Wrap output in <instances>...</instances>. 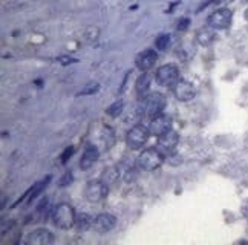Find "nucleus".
Wrapping results in <instances>:
<instances>
[{
	"label": "nucleus",
	"instance_id": "1",
	"mask_svg": "<svg viewBox=\"0 0 248 245\" xmlns=\"http://www.w3.org/2000/svg\"><path fill=\"white\" fill-rule=\"evenodd\" d=\"M164 153L161 152L158 147H150L142 150L140 153L138 159H137V164L141 170L144 172H154L156 168H159L164 163Z\"/></svg>",
	"mask_w": 248,
	"mask_h": 245
},
{
	"label": "nucleus",
	"instance_id": "2",
	"mask_svg": "<svg viewBox=\"0 0 248 245\" xmlns=\"http://www.w3.org/2000/svg\"><path fill=\"white\" fill-rule=\"evenodd\" d=\"M52 221L55 227H59L62 230H69L75 225V221H77V214H75L74 207L66 202L59 204L54 209Z\"/></svg>",
	"mask_w": 248,
	"mask_h": 245
},
{
	"label": "nucleus",
	"instance_id": "3",
	"mask_svg": "<svg viewBox=\"0 0 248 245\" xmlns=\"http://www.w3.org/2000/svg\"><path fill=\"white\" fill-rule=\"evenodd\" d=\"M166 97L159 92H150L149 95H146L141 100V109L142 114L149 117L150 120L155 118L156 115L163 114V110L166 109Z\"/></svg>",
	"mask_w": 248,
	"mask_h": 245
},
{
	"label": "nucleus",
	"instance_id": "4",
	"mask_svg": "<svg viewBox=\"0 0 248 245\" xmlns=\"http://www.w3.org/2000/svg\"><path fill=\"white\" fill-rule=\"evenodd\" d=\"M155 80L159 86H163V88H173L175 84L181 80L178 66L171 64V63L159 66L156 74H155Z\"/></svg>",
	"mask_w": 248,
	"mask_h": 245
},
{
	"label": "nucleus",
	"instance_id": "5",
	"mask_svg": "<svg viewBox=\"0 0 248 245\" xmlns=\"http://www.w3.org/2000/svg\"><path fill=\"white\" fill-rule=\"evenodd\" d=\"M109 193V188L108 184L104 181H89L84 187V198L92 204H97L101 202L103 199H106V196Z\"/></svg>",
	"mask_w": 248,
	"mask_h": 245
},
{
	"label": "nucleus",
	"instance_id": "6",
	"mask_svg": "<svg viewBox=\"0 0 248 245\" xmlns=\"http://www.w3.org/2000/svg\"><path fill=\"white\" fill-rule=\"evenodd\" d=\"M150 130L144 126V124H137L133 126L129 132H127V146L132 150H138L146 146L147 139L150 137Z\"/></svg>",
	"mask_w": 248,
	"mask_h": 245
},
{
	"label": "nucleus",
	"instance_id": "7",
	"mask_svg": "<svg viewBox=\"0 0 248 245\" xmlns=\"http://www.w3.org/2000/svg\"><path fill=\"white\" fill-rule=\"evenodd\" d=\"M232 20H233L232 9L221 8V9H216V11H213L208 15L207 25L216 31H221V30H227V28L232 25Z\"/></svg>",
	"mask_w": 248,
	"mask_h": 245
},
{
	"label": "nucleus",
	"instance_id": "8",
	"mask_svg": "<svg viewBox=\"0 0 248 245\" xmlns=\"http://www.w3.org/2000/svg\"><path fill=\"white\" fill-rule=\"evenodd\" d=\"M115 225H117L115 216L110 213H100L97 218L93 219L92 229L100 234H104V233H109L110 230L115 229Z\"/></svg>",
	"mask_w": 248,
	"mask_h": 245
},
{
	"label": "nucleus",
	"instance_id": "9",
	"mask_svg": "<svg viewBox=\"0 0 248 245\" xmlns=\"http://www.w3.org/2000/svg\"><path fill=\"white\" fill-rule=\"evenodd\" d=\"M173 92H175V97L178 101H192L196 97V89L195 86L190 81L187 80H179L175 86H173Z\"/></svg>",
	"mask_w": 248,
	"mask_h": 245
},
{
	"label": "nucleus",
	"instance_id": "10",
	"mask_svg": "<svg viewBox=\"0 0 248 245\" xmlns=\"http://www.w3.org/2000/svg\"><path fill=\"white\" fill-rule=\"evenodd\" d=\"M178 143H179V137H178V134H176L175 130H169V132H166V134H163V135H159V137H158V144H156V147H158L164 155H169V153L173 152L175 147L178 146Z\"/></svg>",
	"mask_w": 248,
	"mask_h": 245
},
{
	"label": "nucleus",
	"instance_id": "11",
	"mask_svg": "<svg viewBox=\"0 0 248 245\" xmlns=\"http://www.w3.org/2000/svg\"><path fill=\"white\" fill-rule=\"evenodd\" d=\"M149 130L152 135H156V137L166 134V132L171 130V118L166 114L156 115L155 118H152Z\"/></svg>",
	"mask_w": 248,
	"mask_h": 245
},
{
	"label": "nucleus",
	"instance_id": "12",
	"mask_svg": "<svg viewBox=\"0 0 248 245\" xmlns=\"http://www.w3.org/2000/svg\"><path fill=\"white\" fill-rule=\"evenodd\" d=\"M156 60H158V54L154 49H146V51H142L137 55L135 64L141 72H147L154 68Z\"/></svg>",
	"mask_w": 248,
	"mask_h": 245
},
{
	"label": "nucleus",
	"instance_id": "13",
	"mask_svg": "<svg viewBox=\"0 0 248 245\" xmlns=\"http://www.w3.org/2000/svg\"><path fill=\"white\" fill-rule=\"evenodd\" d=\"M26 242L31 245H49L54 242V234L46 229H39L30 234Z\"/></svg>",
	"mask_w": 248,
	"mask_h": 245
},
{
	"label": "nucleus",
	"instance_id": "14",
	"mask_svg": "<svg viewBox=\"0 0 248 245\" xmlns=\"http://www.w3.org/2000/svg\"><path fill=\"white\" fill-rule=\"evenodd\" d=\"M98 158H100L98 149L95 146H88L83 152L81 159H80V168L81 170H89V168L98 161Z\"/></svg>",
	"mask_w": 248,
	"mask_h": 245
},
{
	"label": "nucleus",
	"instance_id": "15",
	"mask_svg": "<svg viewBox=\"0 0 248 245\" xmlns=\"http://www.w3.org/2000/svg\"><path fill=\"white\" fill-rule=\"evenodd\" d=\"M150 75L149 74H142L141 75V77L137 80V95L142 100V98H144L146 95H149V93H150Z\"/></svg>",
	"mask_w": 248,
	"mask_h": 245
},
{
	"label": "nucleus",
	"instance_id": "16",
	"mask_svg": "<svg viewBox=\"0 0 248 245\" xmlns=\"http://www.w3.org/2000/svg\"><path fill=\"white\" fill-rule=\"evenodd\" d=\"M196 40L199 42V45L210 46L215 42V30H213V28H210V26L199 30L198 34H196Z\"/></svg>",
	"mask_w": 248,
	"mask_h": 245
},
{
	"label": "nucleus",
	"instance_id": "17",
	"mask_svg": "<svg viewBox=\"0 0 248 245\" xmlns=\"http://www.w3.org/2000/svg\"><path fill=\"white\" fill-rule=\"evenodd\" d=\"M92 224H93V218H91L89 214L86 213H81L77 216V221H75V225H77L78 230H88V229H92Z\"/></svg>",
	"mask_w": 248,
	"mask_h": 245
},
{
	"label": "nucleus",
	"instance_id": "18",
	"mask_svg": "<svg viewBox=\"0 0 248 245\" xmlns=\"http://www.w3.org/2000/svg\"><path fill=\"white\" fill-rule=\"evenodd\" d=\"M49 181H51V176H46V180H43V181H40V183H37V184L31 188V192L26 195L28 198H30V201L35 199V198L45 190L46 185H47V183H49Z\"/></svg>",
	"mask_w": 248,
	"mask_h": 245
},
{
	"label": "nucleus",
	"instance_id": "19",
	"mask_svg": "<svg viewBox=\"0 0 248 245\" xmlns=\"http://www.w3.org/2000/svg\"><path fill=\"white\" fill-rule=\"evenodd\" d=\"M98 89H100V84L97 81H91V83L86 84L77 95H93L95 92H98Z\"/></svg>",
	"mask_w": 248,
	"mask_h": 245
},
{
	"label": "nucleus",
	"instance_id": "20",
	"mask_svg": "<svg viewBox=\"0 0 248 245\" xmlns=\"http://www.w3.org/2000/svg\"><path fill=\"white\" fill-rule=\"evenodd\" d=\"M123 109H124V103L123 101H115L113 103L112 106H109L108 107V115H110V117H118V115H121V112H123Z\"/></svg>",
	"mask_w": 248,
	"mask_h": 245
},
{
	"label": "nucleus",
	"instance_id": "21",
	"mask_svg": "<svg viewBox=\"0 0 248 245\" xmlns=\"http://www.w3.org/2000/svg\"><path fill=\"white\" fill-rule=\"evenodd\" d=\"M169 43H170V35H159L158 39L155 40V46H156V49H159V51H166Z\"/></svg>",
	"mask_w": 248,
	"mask_h": 245
},
{
	"label": "nucleus",
	"instance_id": "22",
	"mask_svg": "<svg viewBox=\"0 0 248 245\" xmlns=\"http://www.w3.org/2000/svg\"><path fill=\"white\" fill-rule=\"evenodd\" d=\"M71 181H72V175H71V172H68V173H64V176L62 178L60 185H62V187H64V185L71 184Z\"/></svg>",
	"mask_w": 248,
	"mask_h": 245
},
{
	"label": "nucleus",
	"instance_id": "23",
	"mask_svg": "<svg viewBox=\"0 0 248 245\" xmlns=\"http://www.w3.org/2000/svg\"><path fill=\"white\" fill-rule=\"evenodd\" d=\"M88 31L91 32V35H88V39H89V40H95V39H97V37H98V28L91 26Z\"/></svg>",
	"mask_w": 248,
	"mask_h": 245
},
{
	"label": "nucleus",
	"instance_id": "24",
	"mask_svg": "<svg viewBox=\"0 0 248 245\" xmlns=\"http://www.w3.org/2000/svg\"><path fill=\"white\" fill-rule=\"evenodd\" d=\"M188 25V18H183V20L178 22V30H186Z\"/></svg>",
	"mask_w": 248,
	"mask_h": 245
},
{
	"label": "nucleus",
	"instance_id": "25",
	"mask_svg": "<svg viewBox=\"0 0 248 245\" xmlns=\"http://www.w3.org/2000/svg\"><path fill=\"white\" fill-rule=\"evenodd\" d=\"M245 18H247V20H248V8L245 9Z\"/></svg>",
	"mask_w": 248,
	"mask_h": 245
}]
</instances>
